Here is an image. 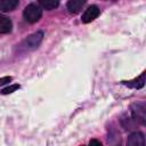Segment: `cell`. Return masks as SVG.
Returning a JSON list of instances; mask_svg holds the SVG:
<instances>
[{
	"instance_id": "obj_1",
	"label": "cell",
	"mask_w": 146,
	"mask_h": 146,
	"mask_svg": "<svg viewBox=\"0 0 146 146\" xmlns=\"http://www.w3.org/2000/svg\"><path fill=\"white\" fill-rule=\"evenodd\" d=\"M43 39V32L42 31H36L33 34L29 35L21 44H19V49L22 51H29V50H33L35 48L39 47V44L41 43Z\"/></svg>"
},
{
	"instance_id": "obj_2",
	"label": "cell",
	"mask_w": 146,
	"mask_h": 146,
	"mask_svg": "<svg viewBox=\"0 0 146 146\" xmlns=\"http://www.w3.org/2000/svg\"><path fill=\"white\" fill-rule=\"evenodd\" d=\"M23 16L29 23H36L42 16V9L36 3H30L24 8Z\"/></svg>"
},
{
	"instance_id": "obj_3",
	"label": "cell",
	"mask_w": 146,
	"mask_h": 146,
	"mask_svg": "<svg viewBox=\"0 0 146 146\" xmlns=\"http://www.w3.org/2000/svg\"><path fill=\"white\" fill-rule=\"evenodd\" d=\"M131 115L136 122H139L140 124H145L146 119V107L144 103H135L130 106Z\"/></svg>"
},
{
	"instance_id": "obj_4",
	"label": "cell",
	"mask_w": 146,
	"mask_h": 146,
	"mask_svg": "<svg viewBox=\"0 0 146 146\" xmlns=\"http://www.w3.org/2000/svg\"><path fill=\"white\" fill-rule=\"evenodd\" d=\"M99 14H100V9H99L97 6H95V5L89 6V7L84 10V13L82 14L81 21H82L83 23H90V22L95 21V19L99 16Z\"/></svg>"
},
{
	"instance_id": "obj_5",
	"label": "cell",
	"mask_w": 146,
	"mask_h": 146,
	"mask_svg": "<svg viewBox=\"0 0 146 146\" xmlns=\"http://www.w3.org/2000/svg\"><path fill=\"white\" fill-rule=\"evenodd\" d=\"M127 146H145V137L143 132H132L127 139Z\"/></svg>"
},
{
	"instance_id": "obj_6",
	"label": "cell",
	"mask_w": 146,
	"mask_h": 146,
	"mask_svg": "<svg viewBox=\"0 0 146 146\" xmlns=\"http://www.w3.org/2000/svg\"><path fill=\"white\" fill-rule=\"evenodd\" d=\"M122 83L130 88H133V89H140L145 84V72H143L138 78H136L131 81H122Z\"/></svg>"
},
{
	"instance_id": "obj_7",
	"label": "cell",
	"mask_w": 146,
	"mask_h": 146,
	"mask_svg": "<svg viewBox=\"0 0 146 146\" xmlns=\"http://www.w3.org/2000/svg\"><path fill=\"white\" fill-rule=\"evenodd\" d=\"M11 29H13V23L11 21L1 15L0 14V34H7V33H10L11 32Z\"/></svg>"
},
{
	"instance_id": "obj_8",
	"label": "cell",
	"mask_w": 146,
	"mask_h": 146,
	"mask_svg": "<svg viewBox=\"0 0 146 146\" xmlns=\"http://www.w3.org/2000/svg\"><path fill=\"white\" fill-rule=\"evenodd\" d=\"M84 3H86V0H70L66 7L71 14H78L82 9Z\"/></svg>"
},
{
	"instance_id": "obj_9",
	"label": "cell",
	"mask_w": 146,
	"mask_h": 146,
	"mask_svg": "<svg viewBox=\"0 0 146 146\" xmlns=\"http://www.w3.org/2000/svg\"><path fill=\"white\" fill-rule=\"evenodd\" d=\"M18 0H1L0 1V10L3 13H8L14 10L18 6Z\"/></svg>"
},
{
	"instance_id": "obj_10",
	"label": "cell",
	"mask_w": 146,
	"mask_h": 146,
	"mask_svg": "<svg viewBox=\"0 0 146 146\" xmlns=\"http://www.w3.org/2000/svg\"><path fill=\"white\" fill-rule=\"evenodd\" d=\"M58 5H59V2L57 0H40L39 1V6L47 10L55 9L56 7H58Z\"/></svg>"
},
{
	"instance_id": "obj_11",
	"label": "cell",
	"mask_w": 146,
	"mask_h": 146,
	"mask_svg": "<svg viewBox=\"0 0 146 146\" xmlns=\"http://www.w3.org/2000/svg\"><path fill=\"white\" fill-rule=\"evenodd\" d=\"M17 89H19V84H11V86H8L7 88H3L2 90H0V94L1 95H9V94L16 91Z\"/></svg>"
},
{
	"instance_id": "obj_12",
	"label": "cell",
	"mask_w": 146,
	"mask_h": 146,
	"mask_svg": "<svg viewBox=\"0 0 146 146\" xmlns=\"http://www.w3.org/2000/svg\"><path fill=\"white\" fill-rule=\"evenodd\" d=\"M13 80L11 76H3V78H0V86H3V84H7L8 82H10Z\"/></svg>"
},
{
	"instance_id": "obj_13",
	"label": "cell",
	"mask_w": 146,
	"mask_h": 146,
	"mask_svg": "<svg viewBox=\"0 0 146 146\" xmlns=\"http://www.w3.org/2000/svg\"><path fill=\"white\" fill-rule=\"evenodd\" d=\"M89 146H103V144L97 139H91L89 141Z\"/></svg>"
}]
</instances>
